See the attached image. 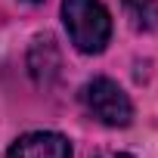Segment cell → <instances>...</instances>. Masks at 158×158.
I'll return each instance as SVG.
<instances>
[{
    "label": "cell",
    "instance_id": "cell-1",
    "mask_svg": "<svg viewBox=\"0 0 158 158\" xmlns=\"http://www.w3.org/2000/svg\"><path fill=\"white\" fill-rule=\"evenodd\" d=\"M62 22L77 53L96 56L112 37V16L102 0H62Z\"/></svg>",
    "mask_w": 158,
    "mask_h": 158
},
{
    "label": "cell",
    "instance_id": "cell-2",
    "mask_svg": "<svg viewBox=\"0 0 158 158\" xmlns=\"http://www.w3.org/2000/svg\"><path fill=\"white\" fill-rule=\"evenodd\" d=\"M84 109L106 127H127L133 121V102L112 77H93L81 87Z\"/></svg>",
    "mask_w": 158,
    "mask_h": 158
},
{
    "label": "cell",
    "instance_id": "cell-3",
    "mask_svg": "<svg viewBox=\"0 0 158 158\" xmlns=\"http://www.w3.org/2000/svg\"><path fill=\"white\" fill-rule=\"evenodd\" d=\"M6 158H71V143L56 130H31L10 146Z\"/></svg>",
    "mask_w": 158,
    "mask_h": 158
},
{
    "label": "cell",
    "instance_id": "cell-4",
    "mask_svg": "<svg viewBox=\"0 0 158 158\" xmlns=\"http://www.w3.org/2000/svg\"><path fill=\"white\" fill-rule=\"evenodd\" d=\"M28 65H31V74H34L37 84H50L53 77L59 74V50H56V40L50 34H40L31 44Z\"/></svg>",
    "mask_w": 158,
    "mask_h": 158
},
{
    "label": "cell",
    "instance_id": "cell-5",
    "mask_svg": "<svg viewBox=\"0 0 158 158\" xmlns=\"http://www.w3.org/2000/svg\"><path fill=\"white\" fill-rule=\"evenodd\" d=\"M124 16L136 31L158 28V0H124Z\"/></svg>",
    "mask_w": 158,
    "mask_h": 158
},
{
    "label": "cell",
    "instance_id": "cell-6",
    "mask_svg": "<svg viewBox=\"0 0 158 158\" xmlns=\"http://www.w3.org/2000/svg\"><path fill=\"white\" fill-rule=\"evenodd\" d=\"M96 158H133V155H127V152H102Z\"/></svg>",
    "mask_w": 158,
    "mask_h": 158
},
{
    "label": "cell",
    "instance_id": "cell-7",
    "mask_svg": "<svg viewBox=\"0 0 158 158\" xmlns=\"http://www.w3.org/2000/svg\"><path fill=\"white\" fill-rule=\"evenodd\" d=\"M28 3H44V0H28Z\"/></svg>",
    "mask_w": 158,
    "mask_h": 158
}]
</instances>
